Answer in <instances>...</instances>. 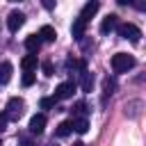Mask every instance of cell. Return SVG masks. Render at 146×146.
<instances>
[{"instance_id":"obj_1","label":"cell","mask_w":146,"mask_h":146,"mask_svg":"<svg viewBox=\"0 0 146 146\" xmlns=\"http://www.w3.org/2000/svg\"><path fill=\"white\" fill-rule=\"evenodd\" d=\"M135 66V57L128 52H116L112 55V71L114 73H128Z\"/></svg>"},{"instance_id":"obj_2","label":"cell","mask_w":146,"mask_h":146,"mask_svg":"<svg viewBox=\"0 0 146 146\" xmlns=\"http://www.w3.org/2000/svg\"><path fill=\"white\" fill-rule=\"evenodd\" d=\"M116 32H119L121 39H128L130 43H139L141 30H139L135 23H119V25H116Z\"/></svg>"},{"instance_id":"obj_3","label":"cell","mask_w":146,"mask_h":146,"mask_svg":"<svg viewBox=\"0 0 146 146\" xmlns=\"http://www.w3.org/2000/svg\"><path fill=\"white\" fill-rule=\"evenodd\" d=\"M23 110H25V100L23 98H18V96H14V98H9L7 100V119H11V121H18L21 116H23Z\"/></svg>"},{"instance_id":"obj_4","label":"cell","mask_w":146,"mask_h":146,"mask_svg":"<svg viewBox=\"0 0 146 146\" xmlns=\"http://www.w3.org/2000/svg\"><path fill=\"white\" fill-rule=\"evenodd\" d=\"M78 68H80V87H82V91H91V87H94V75L87 71V62L80 59V62H78Z\"/></svg>"},{"instance_id":"obj_5","label":"cell","mask_w":146,"mask_h":146,"mask_svg":"<svg viewBox=\"0 0 146 146\" xmlns=\"http://www.w3.org/2000/svg\"><path fill=\"white\" fill-rule=\"evenodd\" d=\"M73 91H75V82L73 80H66V82H62V84H57V89H55V100H64V98H71L73 96Z\"/></svg>"},{"instance_id":"obj_6","label":"cell","mask_w":146,"mask_h":146,"mask_svg":"<svg viewBox=\"0 0 146 146\" xmlns=\"http://www.w3.org/2000/svg\"><path fill=\"white\" fill-rule=\"evenodd\" d=\"M23 23H25V14L18 11V9H14V11L7 16V27H9V32H18V30L23 27Z\"/></svg>"},{"instance_id":"obj_7","label":"cell","mask_w":146,"mask_h":146,"mask_svg":"<svg viewBox=\"0 0 146 146\" xmlns=\"http://www.w3.org/2000/svg\"><path fill=\"white\" fill-rule=\"evenodd\" d=\"M116 25H119V16L116 14H107L103 18V23H100V34H110L112 30H116Z\"/></svg>"},{"instance_id":"obj_8","label":"cell","mask_w":146,"mask_h":146,"mask_svg":"<svg viewBox=\"0 0 146 146\" xmlns=\"http://www.w3.org/2000/svg\"><path fill=\"white\" fill-rule=\"evenodd\" d=\"M27 128H30L32 135H41L43 128H46V116H43V114H34V116L30 119V125H27Z\"/></svg>"},{"instance_id":"obj_9","label":"cell","mask_w":146,"mask_h":146,"mask_svg":"<svg viewBox=\"0 0 146 146\" xmlns=\"http://www.w3.org/2000/svg\"><path fill=\"white\" fill-rule=\"evenodd\" d=\"M96 11H98V2H96V0H91V2H87V5L82 7V11H80V16H78V18H82L84 23H89V18H91Z\"/></svg>"},{"instance_id":"obj_10","label":"cell","mask_w":146,"mask_h":146,"mask_svg":"<svg viewBox=\"0 0 146 146\" xmlns=\"http://www.w3.org/2000/svg\"><path fill=\"white\" fill-rule=\"evenodd\" d=\"M36 36L41 39V43H43V41L52 43V41L57 39V32H55V27H52V25H43V27L39 30V34H36Z\"/></svg>"},{"instance_id":"obj_11","label":"cell","mask_w":146,"mask_h":146,"mask_svg":"<svg viewBox=\"0 0 146 146\" xmlns=\"http://www.w3.org/2000/svg\"><path fill=\"white\" fill-rule=\"evenodd\" d=\"M84 30H87V23L82 21V18H75V23H73V27H71V34H73V39H82L84 36Z\"/></svg>"},{"instance_id":"obj_12","label":"cell","mask_w":146,"mask_h":146,"mask_svg":"<svg viewBox=\"0 0 146 146\" xmlns=\"http://www.w3.org/2000/svg\"><path fill=\"white\" fill-rule=\"evenodd\" d=\"M25 48L30 50V55H36L39 48H41V39H39L36 34H30V36L25 39Z\"/></svg>"},{"instance_id":"obj_13","label":"cell","mask_w":146,"mask_h":146,"mask_svg":"<svg viewBox=\"0 0 146 146\" xmlns=\"http://www.w3.org/2000/svg\"><path fill=\"white\" fill-rule=\"evenodd\" d=\"M36 64H39L36 55H25V57L21 59V66H23V71H25V73H32V71L36 68Z\"/></svg>"},{"instance_id":"obj_14","label":"cell","mask_w":146,"mask_h":146,"mask_svg":"<svg viewBox=\"0 0 146 146\" xmlns=\"http://www.w3.org/2000/svg\"><path fill=\"white\" fill-rule=\"evenodd\" d=\"M11 71H14L11 62H2L0 64V84H7L11 80Z\"/></svg>"},{"instance_id":"obj_15","label":"cell","mask_w":146,"mask_h":146,"mask_svg":"<svg viewBox=\"0 0 146 146\" xmlns=\"http://www.w3.org/2000/svg\"><path fill=\"white\" fill-rule=\"evenodd\" d=\"M71 112L75 114L73 119H87V112H89V110H87V103H84V100H80V103H75V105H73V110H71Z\"/></svg>"},{"instance_id":"obj_16","label":"cell","mask_w":146,"mask_h":146,"mask_svg":"<svg viewBox=\"0 0 146 146\" xmlns=\"http://www.w3.org/2000/svg\"><path fill=\"white\" fill-rule=\"evenodd\" d=\"M71 125H73V130L80 132V135H84V132L89 130V121H87V119H73Z\"/></svg>"},{"instance_id":"obj_17","label":"cell","mask_w":146,"mask_h":146,"mask_svg":"<svg viewBox=\"0 0 146 146\" xmlns=\"http://www.w3.org/2000/svg\"><path fill=\"white\" fill-rule=\"evenodd\" d=\"M73 132V125H71V121H62L59 125H57V130H55V135L57 137H68Z\"/></svg>"},{"instance_id":"obj_18","label":"cell","mask_w":146,"mask_h":146,"mask_svg":"<svg viewBox=\"0 0 146 146\" xmlns=\"http://www.w3.org/2000/svg\"><path fill=\"white\" fill-rule=\"evenodd\" d=\"M114 89H116V80H114V78H105V80H103V94H105V96H112Z\"/></svg>"},{"instance_id":"obj_19","label":"cell","mask_w":146,"mask_h":146,"mask_svg":"<svg viewBox=\"0 0 146 146\" xmlns=\"http://www.w3.org/2000/svg\"><path fill=\"white\" fill-rule=\"evenodd\" d=\"M39 105H41V110H52V107L57 105V100H55V98H41Z\"/></svg>"},{"instance_id":"obj_20","label":"cell","mask_w":146,"mask_h":146,"mask_svg":"<svg viewBox=\"0 0 146 146\" xmlns=\"http://www.w3.org/2000/svg\"><path fill=\"white\" fill-rule=\"evenodd\" d=\"M41 68H43V75H52V73H55V66H52V62H48V59L41 64Z\"/></svg>"},{"instance_id":"obj_21","label":"cell","mask_w":146,"mask_h":146,"mask_svg":"<svg viewBox=\"0 0 146 146\" xmlns=\"http://www.w3.org/2000/svg\"><path fill=\"white\" fill-rule=\"evenodd\" d=\"M21 82H23V87H30V84H34V73H25Z\"/></svg>"},{"instance_id":"obj_22","label":"cell","mask_w":146,"mask_h":146,"mask_svg":"<svg viewBox=\"0 0 146 146\" xmlns=\"http://www.w3.org/2000/svg\"><path fill=\"white\" fill-rule=\"evenodd\" d=\"M21 146H34V141H32L27 135H23V137H21Z\"/></svg>"},{"instance_id":"obj_23","label":"cell","mask_w":146,"mask_h":146,"mask_svg":"<svg viewBox=\"0 0 146 146\" xmlns=\"http://www.w3.org/2000/svg\"><path fill=\"white\" fill-rule=\"evenodd\" d=\"M7 121H9V119H7V114L2 112V114H0V132H2L5 128H7Z\"/></svg>"},{"instance_id":"obj_24","label":"cell","mask_w":146,"mask_h":146,"mask_svg":"<svg viewBox=\"0 0 146 146\" xmlns=\"http://www.w3.org/2000/svg\"><path fill=\"white\" fill-rule=\"evenodd\" d=\"M73 146H84V144H82V141H75V144H73Z\"/></svg>"},{"instance_id":"obj_25","label":"cell","mask_w":146,"mask_h":146,"mask_svg":"<svg viewBox=\"0 0 146 146\" xmlns=\"http://www.w3.org/2000/svg\"><path fill=\"white\" fill-rule=\"evenodd\" d=\"M0 146H2V141H0Z\"/></svg>"}]
</instances>
